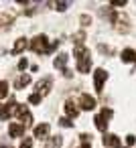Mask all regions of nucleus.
<instances>
[{"label": "nucleus", "mask_w": 136, "mask_h": 148, "mask_svg": "<svg viewBox=\"0 0 136 148\" xmlns=\"http://www.w3.org/2000/svg\"><path fill=\"white\" fill-rule=\"evenodd\" d=\"M31 49H33L35 53H47V49H49L47 37H45V35H37V37L31 41Z\"/></svg>", "instance_id": "obj_1"}, {"label": "nucleus", "mask_w": 136, "mask_h": 148, "mask_svg": "<svg viewBox=\"0 0 136 148\" xmlns=\"http://www.w3.org/2000/svg\"><path fill=\"white\" fill-rule=\"evenodd\" d=\"M16 116L23 120V126H31L33 124V116L27 110V106H16Z\"/></svg>", "instance_id": "obj_2"}, {"label": "nucleus", "mask_w": 136, "mask_h": 148, "mask_svg": "<svg viewBox=\"0 0 136 148\" xmlns=\"http://www.w3.org/2000/svg\"><path fill=\"white\" fill-rule=\"evenodd\" d=\"M106 79H108V73H106L104 69H98V71L93 73V85H95L98 91L104 89V81H106Z\"/></svg>", "instance_id": "obj_3"}, {"label": "nucleus", "mask_w": 136, "mask_h": 148, "mask_svg": "<svg viewBox=\"0 0 136 148\" xmlns=\"http://www.w3.org/2000/svg\"><path fill=\"white\" fill-rule=\"evenodd\" d=\"M51 85H53V81H51V77H45V79H41L39 83H37V93L43 97V95H47L49 91H51Z\"/></svg>", "instance_id": "obj_4"}, {"label": "nucleus", "mask_w": 136, "mask_h": 148, "mask_svg": "<svg viewBox=\"0 0 136 148\" xmlns=\"http://www.w3.org/2000/svg\"><path fill=\"white\" fill-rule=\"evenodd\" d=\"M112 23L116 25V29H118V31H122V33H126V31H128V18H126L124 14H114Z\"/></svg>", "instance_id": "obj_5"}, {"label": "nucleus", "mask_w": 136, "mask_h": 148, "mask_svg": "<svg viewBox=\"0 0 136 148\" xmlns=\"http://www.w3.org/2000/svg\"><path fill=\"white\" fill-rule=\"evenodd\" d=\"M79 106H81L83 110H93V108H95V99H93L91 95H87V93H81V97H79Z\"/></svg>", "instance_id": "obj_6"}, {"label": "nucleus", "mask_w": 136, "mask_h": 148, "mask_svg": "<svg viewBox=\"0 0 136 148\" xmlns=\"http://www.w3.org/2000/svg\"><path fill=\"white\" fill-rule=\"evenodd\" d=\"M104 146H112V148H122L120 140L116 134H104Z\"/></svg>", "instance_id": "obj_7"}, {"label": "nucleus", "mask_w": 136, "mask_h": 148, "mask_svg": "<svg viewBox=\"0 0 136 148\" xmlns=\"http://www.w3.org/2000/svg\"><path fill=\"white\" fill-rule=\"evenodd\" d=\"M47 134H49V124H41V126H37V128H35V138L45 140V138H47Z\"/></svg>", "instance_id": "obj_8"}, {"label": "nucleus", "mask_w": 136, "mask_h": 148, "mask_svg": "<svg viewBox=\"0 0 136 148\" xmlns=\"http://www.w3.org/2000/svg\"><path fill=\"white\" fill-rule=\"evenodd\" d=\"M8 132H10V136H12V138H19V136H23V134H25V126H23V124H10Z\"/></svg>", "instance_id": "obj_9"}, {"label": "nucleus", "mask_w": 136, "mask_h": 148, "mask_svg": "<svg viewBox=\"0 0 136 148\" xmlns=\"http://www.w3.org/2000/svg\"><path fill=\"white\" fill-rule=\"evenodd\" d=\"M67 59H69V55H67V53H61V55H57V59L53 61V65H55L57 69H63V71H65V63H67Z\"/></svg>", "instance_id": "obj_10"}, {"label": "nucleus", "mask_w": 136, "mask_h": 148, "mask_svg": "<svg viewBox=\"0 0 136 148\" xmlns=\"http://www.w3.org/2000/svg\"><path fill=\"white\" fill-rule=\"evenodd\" d=\"M89 69H91V59L77 61V71H79V73H89Z\"/></svg>", "instance_id": "obj_11"}, {"label": "nucleus", "mask_w": 136, "mask_h": 148, "mask_svg": "<svg viewBox=\"0 0 136 148\" xmlns=\"http://www.w3.org/2000/svg\"><path fill=\"white\" fill-rule=\"evenodd\" d=\"M29 83H31V75H21V77L14 81V87H16V89H23V87H27Z\"/></svg>", "instance_id": "obj_12"}, {"label": "nucleus", "mask_w": 136, "mask_h": 148, "mask_svg": "<svg viewBox=\"0 0 136 148\" xmlns=\"http://www.w3.org/2000/svg\"><path fill=\"white\" fill-rule=\"evenodd\" d=\"M93 122H95V128H98V130L106 132V128H108V120H106L102 114H100V116H95V118H93Z\"/></svg>", "instance_id": "obj_13"}, {"label": "nucleus", "mask_w": 136, "mask_h": 148, "mask_svg": "<svg viewBox=\"0 0 136 148\" xmlns=\"http://www.w3.org/2000/svg\"><path fill=\"white\" fill-rule=\"evenodd\" d=\"M27 39H19L16 43H14V47H12V55H16V53H21V51H25L27 49Z\"/></svg>", "instance_id": "obj_14"}, {"label": "nucleus", "mask_w": 136, "mask_h": 148, "mask_svg": "<svg viewBox=\"0 0 136 148\" xmlns=\"http://www.w3.org/2000/svg\"><path fill=\"white\" fill-rule=\"evenodd\" d=\"M122 61H124V63L136 61V53H134L132 49H124V51H122Z\"/></svg>", "instance_id": "obj_15"}, {"label": "nucleus", "mask_w": 136, "mask_h": 148, "mask_svg": "<svg viewBox=\"0 0 136 148\" xmlns=\"http://www.w3.org/2000/svg\"><path fill=\"white\" fill-rule=\"evenodd\" d=\"M65 112H67V116H69V118H77V114H79V110L75 108V103H73V101H67V103H65Z\"/></svg>", "instance_id": "obj_16"}, {"label": "nucleus", "mask_w": 136, "mask_h": 148, "mask_svg": "<svg viewBox=\"0 0 136 148\" xmlns=\"http://www.w3.org/2000/svg\"><path fill=\"white\" fill-rule=\"evenodd\" d=\"M8 95V81H0V97Z\"/></svg>", "instance_id": "obj_17"}, {"label": "nucleus", "mask_w": 136, "mask_h": 148, "mask_svg": "<svg viewBox=\"0 0 136 148\" xmlns=\"http://www.w3.org/2000/svg\"><path fill=\"white\" fill-rule=\"evenodd\" d=\"M61 146V136H53L49 140V148H59Z\"/></svg>", "instance_id": "obj_18"}, {"label": "nucleus", "mask_w": 136, "mask_h": 148, "mask_svg": "<svg viewBox=\"0 0 136 148\" xmlns=\"http://www.w3.org/2000/svg\"><path fill=\"white\" fill-rule=\"evenodd\" d=\"M67 6H69V2H55V8H57V10H61V12H63V10H67Z\"/></svg>", "instance_id": "obj_19"}, {"label": "nucleus", "mask_w": 136, "mask_h": 148, "mask_svg": "<svg viewBox=\"0 0 136 148\" xmlns=\"http://www.w3.org/2000/svg\"><path fill=\"white\" fill-rule=\"evenodd\" d=\"M126 144H128V146H134V144H136V136H134V134H128V136H126Z\"/></svg>", "instance_id": "obj_20"}, {"label": "nucleus", "mask_w": 136, "mask_h": 148, "mask_svg": "<svg viewBox=\"0 0 136 148\" xmlns=\"http://www.w3.org/2000/svg\"><path fill=\"white\" fill-rule=\"evenodd\" d=\"M79 21H81V25H83V27H87V25H91V18H89L87 14H81V18H79Z\"/></svg>", "instance_id": "obj_21"}, {"label": "nucleus", "mask_w": 136, "mask_h": 148, "mask_svg": "<svg viewBox=\"0 0 136 148\" xmlns=\"http://www.w3.org/2000/svg\"><path fill=\"white\" fill-rule=\"evenodd\" d=\"M29 101H31V103H41V95H39V93H33V95L29 97Z\"/></svg>", "instance_id": "obj_22"}, {"label": "nucleus", "mask_w": 136, "mask_h": 148, "mask_svg": "<svg viewBox=\"0 0 136 148\" xmlns=\"http://www.w3.org/2000/svg\"><path fill=\"white\" fill-rule=\"evenodd\" d=\"M21 148H33V140L31 138H25L23 144H21Z\"/></svg>", "instance_id": "obj_23"}, {"label": "nucleus", "mask_w": 136, "mask_h": 148, "mask_svg": "<svg viewBox=\"0 0 136 148\" xmlns=\"http://www.w3.org/2000/svg\"><path fill=\"white\" fill-rule=\"evenodd\" d=\"M102 116H104L106 120H110V118L114 116V112H112V110H106V108H104V110H102Z\"/></svg>", "instance_id": "obj_24"}, {"label": "nucleus", "mask_w": 136, "mask_h": 148, "mask_svg": "<svg viewBox=\"0 0 136 148\" xmlns=\"http://www.w3.org/2000/svg\"><path fill=\"white\" fill-rule=\"evenodd\" d=\"M59 124H61L63 128H69V126H71V120H69V118H61V120H59Z\"/></svg>", "instance_id": "obj_25"}, {"label": "nucleus", "mask_w": 136, "mask_h": 148, "mask_svg": "<svg viewBox=\"0 0 136 148\" xmlns=\"http://www.w3.org/2000/svg\"><path fill=\"white\" fill-rule=\"evenodd\" d=\"M79 138H81V142H83V144H89V142H91V134H81Z\"/></svg>", "instance_id": "obj_26"}, {"label": "nucleus", "mask_w": 136, "mask_h": 148, "mask_svg": "<svg viewBox=\"0 0 136 148\" xmlns=\"http://www.w3.org/2000/svg\"><path fill=\"white\" fill-rule=\"evenodd\" d=\"M27 67H29V63H27V59H21V61H19V69H23V71H25Z\"/></svg>", "instance_id": "obj_27"}, {"label": "nucleus", "mask_w": 136, "mask_h": 148, "mask_svg": "<svg viewBox=\"0 0 136 148\" xmlns=\"http://www.w3.org/2000/svg\"><path fill=\"white\" fill-rule=\"evenodd\" d=\"M126 0H112V6H124Z\"/></svg>", "instance_id": "obj_28"}, {"label": "nucleus", "mask_w": 136, "mask_h": 148, "mask_svg": "<svg viewBox=\"0 0 136 148\" xmlns=\"http://www.w3.org/2000/svg\"><path fill=\"white\" fill-rule=\"evenodd\" d=\"M4 148H8V146H4Z\"/></svg>", "instance_id": "obj_29"}, {"label": "nucleus", "mask_w": 136, "mask_h": 148, "mask_svg": "<svg viewBox=\"0 0 136 148\" xmlns=\"http://www.w3.org/2000/svg\"><path fill=\"white\" fill-rule=\"evenodd\" d=\"M0 108H2V106H0Z\"/></svg>", "instance_id": "obj_30"}]
</instances>
